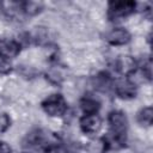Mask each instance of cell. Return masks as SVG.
<instances>
[{"instance_id": "obj_1", "label": "cell", "mask_w": 153, "mask_h": 153, "mask_svg": "<svg viewBox=\"0 0 153 153\" xmlns=\"http://www.w3.org/2000/svg\"><path fill=\"white\" fill-rule=\"evenodd\" d=\"M136 10V2L126 0V1H111L108 4V18L110 20L123 19Z\"/></svg>"}, {"instance_id": "obj_2", "label": "cell", "mask_w": 153, "mask_h": 153, "mask_svg": "<svg viewBox=\"0 0 153 153\" xmlns=\"http://www.w3.org/2000/svg\"><path fill=\"white\" fill-rule=\"evenodd\" d=\"M67 102L61 94H51L42 102V109L44 112L51 117L63 116L67 111Z\"/></svg>"}, {"instance_id": "obj_3", "label": "cell", "mask_w": 153, "mask_h": 153, "mask_svg": "<svg viewBox=\"0 0 153 153\" xmlns=\"http://www.w3.org/2000/svg\"><path fill=\"white\" fill-rule=\"evenodd\" d=\"M108 123L110 127L109 133L118 136H126L127 128H128V120L123 111L121 110L111 111L108 116Z\"/></svg>"}, {"instance_id": "obj_4", "label": "cell", "mask_w": 153, "mask_h": 153, "mask_svg": "<svg viewBox=\"0 0 153 153\" xmlns=\"http://www.w3.org/2000/svg\"><path fill=\"white\" fill-rule=\"evenodd\" d=\"M114 91L121 99H131L136 97V85L130 79L118 80L114 85Z\"/></svg>"}, {"instance_id": "obj_5", "label": "cell", "mask_w": 153, "mask_h": 153, "mask_svg": "<svg viewBox=\"0 0 153 153\" xmlns=\"http://www.w3.org/2000/svg\"><path fill=\"white\" fill-rule=\"evenodd\" d=\"M79 124H80V129L85 134H96L102 128V118L98 114L84 115L80 118Z\"/></svg>"}, {"instance_id": "obj_6", "label": "cell", "mask_w": 153, "mask_h": 153, "mask_svg": "<svg viewBox=\"0 0 153 153\" xmlns=\"http://www.w3.org/2000/svg\"><path fill=\"white\" fill-rule=\"evenodd\" d=\"M115 68L120 74L130 76L135 73V71L137 68V63L134 60V57H131L129 55H121V56H118V59L115 62Z\"/></svg>"}, {"instance_id": "obj_7", "label": "cell", "mask_w": 153, "mask_h": 153, "mask_svg": "<svg viewBox=\"0 0 153 153\" xmlns=\"http://www.w3.org/2000/svg\"><path fill=\"white\" fill-rule=\"evenodd\" d=\"M130 33L123 27H116L110 30L105 35V39L111 45H124L130 41Z\"/></svg>"}, {"instance_id": "obj_8", "label": "cell", "mask_w": 153, "mask_h": 153, "mask_svg": "<svg viewBox=\"0 0 153 153\" xmlns=\"http://www.w3.org/2000/svg\"><path fill=\"white\" fill-rule=\"evenodd\" d=\"M20 43L14 39H5L0 42V54L12 59L20 53Z\"/></svg>"}, {"instance_id": "obj_9", "label": "cell", "mask_w": 153, "mask_h": 153, "mask_svg": "<svg viewBox=\"0 0 153 153\" xmlns=\"http://www.w3.org/2000/svg\"><path fill=\"white\" fill-rule=\"evenodd\" d=\"M80 108L85 115H93V114H98L100 109V103L94 97L85 96L80 100Z\"/></svg>"}, {"instance_id": "obj_10", "label": "cell", "mask_w": 153, "mask_h": 153, "mask_svg": "<svg viewBox=\"0 0 153 153\" xmlns=\"http://www.w3.org/2000/svg\"><path fill=\"white\" fill-rule=\"evenodd\" d=\"M19 6H20L22 13L29 17L36 16L43 10V4L39 1H23V2H19Z\"/></svg>"}, {"instance_id": "obj_11", "label": "cell", "mask_w": 153, "mask_h": 153, "mask_svg": "<svg viewBox=\"0 0 153 153\" xmlns=\"http://www.w3.org/2000/svg\"><path fill=\"white\" fill-rule=\"evenodd\" d=\"M136 120L141 126L149 127L152 124V122H153V109L151 106H146V108L141 109L137 112Z\"/></svg>"}, {"instance_id": "obj_12", "label": "cell", "mask_w": 153, "mask_h": 153, "mask_svg": "<svg viewBox=\"0 0 153 153\" xmlns=\"http://www.w3.org/2000/svg\"><path fill=\"white\" fill-rule=\"evenodd\" d=\"M94 85L98 90L100 91H106L109 87L112 86V80L110 78V75L105 72H102L99 74L96 75L94 78Z\"/></svg>"}, {"instance_id": "obj_13", "label": "cell", "mask_w": 153, "mask_h": 153, "mask_svg": "<svg viewBox=\"0 0 153 153\" xmlns=\"http://www.w3.org/2000/svg\"><path fill=\"white\" fill-rule=\"evenodd\" d=\"M44 153H69V152L63 145L57 142H51L44 146Z\"/></svg>"}, {"instance_id": "obj_14", "label": "cell", "mask_w": 153, "mask_h": 153, "mask_svg": "<svg viewBox=\"0 0 153 153\" xmlns=\"http://www.w3.org/2000/svg\"><path fill=\"white\" fill-rule=\"evenodd\" d=\"M12 61L10 57L0 54V74L5 75V74H8L11 71H12Z\"/></svg>"}, {"instance_id": "obj_15", "label": "cell", "mask_w": 153, "mask_h": 153, "mask_svg": "<svg viewBox=\"0 0 153 153\" xmlns=\"http://www.w3.org/2000/svg\"><path fill=\"white\" fill-rule=\"evenodd\" d=\"M11 126V118L7 114L0 112V134L6 131Z\"/></svg>"}, {"instance_id": "obj_16", "label": "cell", "mask_w": 153, "mask_h": 153, "mask_svg": "<svg viewBox=\"0 0 153 153\" xmlns=\"http://www.w3.org/2000/svg\"><path fill=\"white\" fill-rule=\"evenodd\" d=\"M140 68H141L142 74H143L148 80H151V78H152V61H151V59L145 60Z\"/></svg>"}, {"instance_id": "obj_17", "label": "cell", "mask_w": 153, "mask_h": 153, "mask_svg": "<svg viewBox=\"0 0 153 153\" xmlns=\"http://www.w3.org/2000/svg\"><path fill=\"white\" fill-rule=\"evenodd\" d=\"M0 153H12L11 146L5 141H0Z\"/></svg>"}, {"instance_id": "obj_18", "label": "cell", "mask_w": 153, "mask_h": 153, "mask_svg": "<svg viewBox=\"0 0 153 153\" xmlns=\"http://www.w3.org/2000/svg\"><path fill=\"white\" fill-rule=\"evenodd\" d=\"M2 11V2H0V12Z\"/></svg>"}, {"instance_id": "obj_19", "label": "cell", "mask_w": 153, "mask_h": 153, "mask_svg": "<svg viewBox=\"0 0 153 153\" xmlns=\"http://www.w3.org/2000/svg\"><path fill=\"white\" fill-rule=\"evenodd\" d=\"M23 153H26V152H23Z\"/></svg>"}]
</instances>
